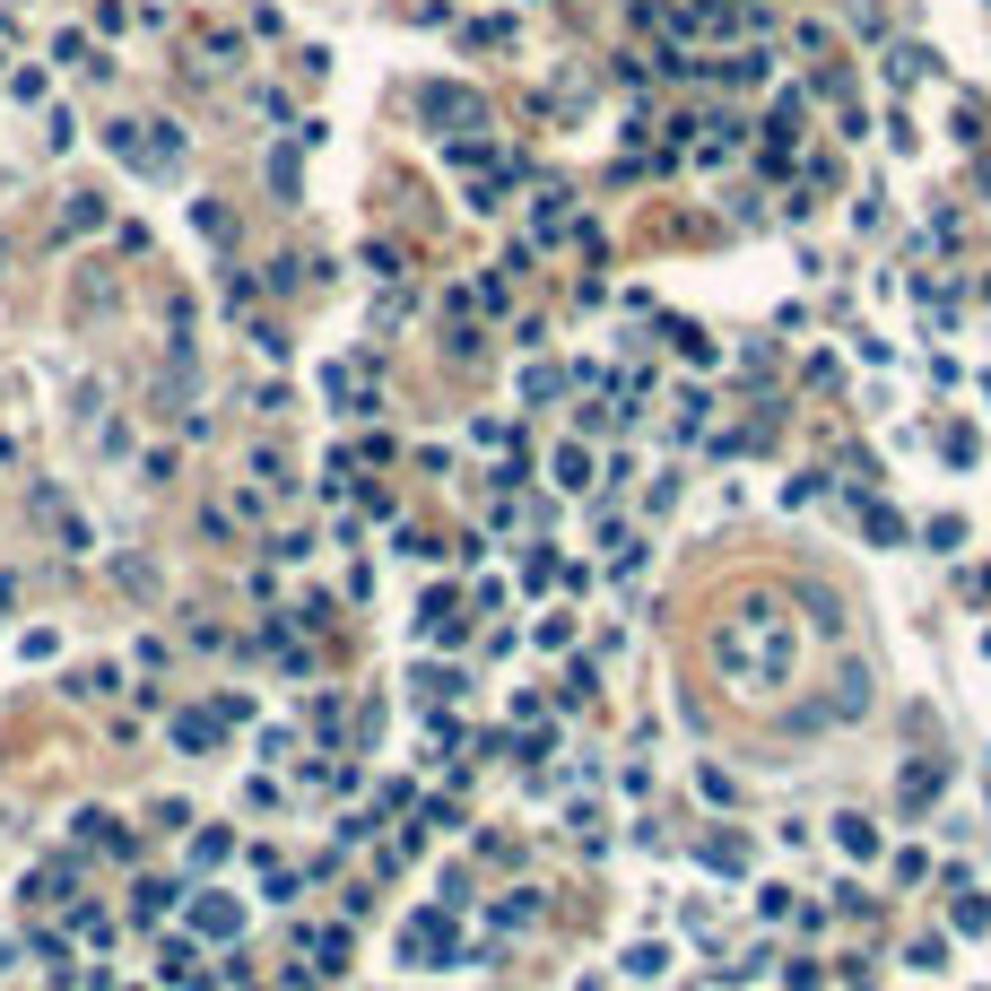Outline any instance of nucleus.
Here are the masks:
<instances>
[{
    "label": "nucleus",
    "mask_w": 991,
    "mask_h": 991,
    "mask_svg": "<svg viewBox=\"0 0 991 991\" xmlns=\"http://www.w3.org/2000/svg\"><path fill=\"white\" fill-rule=\"evenodd\" d=\"M714 661H722V679H740L748 696H774V687H791L800 635H791V618H783V601H774V592H748L740 610L714 626Z\"/></svg>",
    "instance_id": "nucleus-1"
}]
</instances>
